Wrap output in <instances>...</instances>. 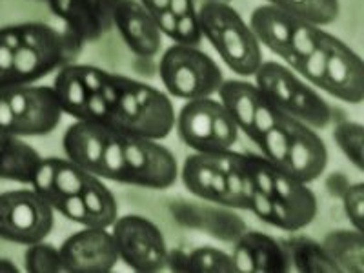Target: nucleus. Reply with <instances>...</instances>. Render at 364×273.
Wrapping results in <instances>:
<instances>
[{
	"mask_svg": "<svg viewBox=\"0 0 364 273\" xmlns=\"http://www.w3.org/2000/svg\"><path fill=\"white\" fill-rule=\"evenodd\" d=\"M51 11L66 24L77 42L97 41L113 28L119 0H48Z\"/></svg>",
	"mask_w": 364,
	"mask_h": 273,
	"instance_id": "dca6fc26",
	"label": "nucleus"
},
{
	"mask_svg": "<svg viewBox=\"0 0 364 273\" xmlns=\"http://www.w3.org/2000/svg\"><path fill=\"white\" fill-rule=\"evenodd\" d=\"M266 4L277 6L282 11L321 28L336 22L341 13L339 0H266Z\"/></svg>",
	"mask_w": 364,
	"mask_h": 273,
	"instance_id": "b1692460",
	"label": "nucleus"
},
{
	"mask_svg": "<svg viewBox=\"0 0 364 273\" xmlns=\"http://www.w3.org/2000/svg\"><path fill=\"white\" fill-rule=\"evenodd\" d=\"M295 73L317 90L348 104L364 99V64L346 42L323 31L310 55L302 58Z\"/></svg>",
	"mask_w": 364,
	"mask_h": 273,
	"instance_id": "0eeeda50",
	"label": "nucleus"
},
{
	"mask_svg": "<svg viewBox=\"0 0 364 273\" xmlns=\"http://www.w3.org/2000/svg\"><path fill=\"white\" fill-rule=\"evenodd\" d=\"M168 266L175 272H193V273H233L232 255L223 250L203 246L193 252H170Z\"/></svg>",
	"mask_w": 364,
	"mask_h": 273,
	"instance_id": "5701e85b",
	"label": "nucleus"
},
{
	"mask_svg": "<svg viewBox=\"0 0 364 273\" xmlns=\"http://www.w3.org/2000/svg\"><path fill=\"white\" fill-rule=\"evenodd\" d=\"M63 115L53 86L26 84L0 91V132L22 139L50 135L58 128Z\"/></svg>",
	"mask_w": 364,
	"mask_h": 273,
	"instance_id": "9d476101",
	"label": "nucleus"
},
{
	"mask_svg": "<svg viewBox=\"0 0 364 273\" xmlns=\"http://www.w3.org/2000/svg\"><path fill=\"white\" fill-rule=\"evenodd\" d=\"M46 2H48V0H46Z\"/></svg>",
	"mask_w": 364,
	"mask_h": 273,
	"instance_id": "c756f323",
	"label": "nucleus"
},
{
	"mask_svg": "<svg viewBox=\"0 0 364 273\" xmlns=\"http://www.w3.org/2000/svg\"><path fill=\"white\" fill-rule=\"evenodd\" d=\"M343 199L344 213H346L348 220L352 223V226L359 232L364 230V184L363 182H355V184H348L346 190L341 195Z\"/></svg>",
	"mask_w": 364,
	"mask_h": 273,
	"instance_id": "bb28decb",
	"label": "nucleus"
},
{
	"mask_svg": "<svg viewBox=\"0 0 364 273\" xmlns=\"http://www.w3.org/2000/svg\"><path fill=\"white\" fill-rule=\"evenodd\" d=\"M17 273L18 268L17 264L11 261V259H4V257H0V273Z\"/></svg>",
	"mask_w": 364,
	"mask_h": 273,
	"instance_id": "c85d7f7f",
	"label": "nucleus"
},
{
	"mask_svg": "<svg viewBox=\"0 0 364 273\" xmlns=\"http://www.w3.org/2000/svg\"><path fill=\"white\" fill-rule=\"evenodd\" d=\"M252 178L248 210L262 223L284 232H301L317 215V197L308 182L288 175L257 154H246Z\"/></svg>",
	"mask_w": 364,
	"mask_h": 273,
	"instance_id": "20e7f679",
	"label": "nucleus"
},
{
	"mask_svg": "<svg viewBox=\"0 0 364 273\" xmlns=\"http://www.w3.org/2000/svg\"><path fill=\"white\" fill-rule=\"evenodd\" d=\"M232 261L239 273H286L291 269L282 240L248 230L235 239Z\"/></svg>",
	"mask_w": 364,
	"mask_h": 273,
	"instance_id": "f3484780",
	"label": "nucleus"
},
{
	"mask_svg": "<svg viewBox=\"0 0 364 273\" xmlns=\"http://www.w3.org/2000/svg\"><path fill=\"white\" fill-rule=\"evenodd\" d=\"M24 269L29 273H60L63 269V257L60 250L55 245L38 240L29 245L24 253Z\"/></svg>",
	"mask_w": 364,
	"mask_h": 273,
	"instance_id": "a878e982",
	"label": "nucleus"
},
{
	"mask_svg": "<svg viewBox=\"0 0 364 273\" xmlns=\"http://www.w3.org/2000/svg\"><path fill=\"white\" fill-rule=\"evenodd\" d=\"M64 154L91 175L148 190H168L178 177L175 155L155 139L75 120L63 136Z\"/></svg>",
	"mask_w": 364,
	"mask_h": 273,
	"instance_id": "f257e3e1",
	"label": "nucleus"
},
{
	"mask_svg": "<svg viewBox=\"0 0 364 273\" xmlns=\"http://www.w3.org/2000/svg\"><path fill=\"white\" fill-rule=\"evenodd\" d=\"M86 73L90 97L80 120L155 141L173 132L177 115L164 91L87 64Z\"/></svg>",
	"mask_w": 364,
	"mask_h": 273,
	"instance_id": "f03ea898",
	"label": "nucleus"
},
{
	"mask_svg": "<svg viewBox=\"0 0 364 273\" xmlns=\"http://www.w3.org/2000/svg\"><path fill=\"white\" fill-rule=\"evenodd\" d=\"M42 157L37 149L11 133L0 132V178L29 184L41 166Z\"/></svg>",
	"mask_w": 364,
	"mask_h": 273,
	"instance_id": "aec40b11",
	"label": "nucleus"
},
{
	"mask_svg": "<svg viewBox=\"0 0 364 273\" xmlns=\"http://www.w3.org/2000/svg\"><path fill=\"white\" fill-rule=\"evenodd\" d=\"M182 182L191 195L230 210H248L252 178L246 154L233 149L193 154L182 164Z\"/></svg>",
	"mask_w": 364,
	"mask_h": 273,
	"instance_id": "39448f33",
	"label": "nucleus"
},
{
	"mask_svg": "<svg viewBox=\"0 0 364 273\" xmlns=\"http://www.w3.org/2000/svg\"><path fill=\"white\" fill-rule=\"evenodd\" d=\"M113 28H117L129 51L139 57L151 58L161 51V29L139 0H119L113 13Z\"/></svg>",
	"mask_w": 364,
	"mask_h": 273,
	"instance_id": "a211bd4d",
	"label": "nucleus"
},
{
	"mask_svg": "<svg viewBox=\"0 0 364 273\" xmlns=\"http://www.w3.org/2000/svg\"><path fill=\"white\" fill-rule=\"evenodd\" d=\"M203 38H206L220 60L239 77H253L264 63L262 46L248 22L228 2H204L197 9Z\"/></svg>",
	"mask_w": 364,
	"mask_h": 273,
	"instance_id": "6e6552de",
	"label": "nucleus"
},
{
	"mask_svg": "<svg viewBox=\"0 0 364 273\" xmlns=\"http://www.w3.org/2000/svg\"><path fill=\"white\" fill-rule=\"evenodd\" d=\"M253 77L257 87L279 109L314 129L326 128L333 119L330 104L321 93L286 64L262 63Z\"/></svg>",
	"mask_w": 364,
	"mask_h": 273,
	"instance_id": "1a4fd4ad",
	"label": "nucleus"
},
{
	"mask_svg": "<svg viewBox=\"0 0 364 273\" xmlns=\"http://www.w3.org/2000/svg\"><path fill=\"white\" fill-rule=\"evenodd\" d=\"M142 6L146 8V11L151 15V17H157V15H161L162 11H166L168 9V6H170V0H139Z\"/></svg>",
	"mask_w": 364,
	"mask_h": 273,
	"instance_id": "cd10ccee",
	"label": "nucleus"
},
{
	"mask_svg": "<svg viewBox=\"0 0 364 273\" xmlns=\"http://www.w3.org/2000/svg\"><path fill=\"white\" fill-rule=\"evenodd\" d=\"M299 21L301 18L282 11L277 6L262 4L252 13L250 28L262 48H268L273 55H277L284 63H288L291 57L294 31Z\"/></svg>",
	"mask_w": 364,
	"mask_h": 273,
	"instance_id": "6ab92c4d",
	"label": "nucleus"
},
{
	"mask_svg": "<svg viewBox=\"0 0 364 273\" xmlns=\"http://www.w3.org/2000/svg\"><path fill=\"white\" fill-rule=\"evenodd\" d=\"M333 141L339 149L350 159L357 170L364 168V128L353 120H339L333 126Z\"/></svg>",
	"mask_w": 364,
	"mask_h": 273,
	"instance_id": "393cba45",
	"label": "nucleus"
},
{
	"mask_svg": "<svg viewBox=\"0 0 364 273\" xmlns=\"http://www.w3.org/2000/svg\"><path fill=\"white\" fill-rule=\"evenodd\" d=\"M70 37L44 22L0 28V91L35 84L66 66L71 55Z\"/></svg>",
	"mask_w": 364,
	"mask_h": 273,
	"instance_id": "7ed1b4c3",
	"label": "nucleus"
},
{
	"mask_svg": "<svg viewBox=\"0 0 364 273\" xmlns=\"http://www.w3.org/2000/svg\"><path fill=\"white\" fill-rule=\"evenodd\" d=\"M159 77L171 97L197 100L219 93L224 82L223 70L197 46L173 44L159 60Z\"/></svg>",
	"mask_w": 364,
	"mask_h": 273,
	"instance_id": "9b49d317",
	"label": "nucleus"
},
{
	"mask_svg": "<svg viewBox=\"0 0 364 273\" xmlns=\"http://www.w3.org/2000/svg\"><path fill=\"white\" fill-rule=\"evenodd\" d=\"M182 142L195 154H217L233 149L239 128L220 100L213 97L188 100L175 119Z\"/></svg>",
	"mask_w": 364,
	"mask_h": 273,
	"instance_id": "f8f14e48",
	"label": "nucleus"
},
{
	"mask_svg": "<svg viewBox=\"0 0 364 273\" xmlns=\"http://www.w3.org/2000/svg\"><path fill=\"white\" fill-rule=\"evenodd\" d=\"M261 155L279 170L308 182L318 178L328 166V148L311 126L281 112L255 141Z\"/></svg>",
	"mask_w": 364,
	"mask_h": 273,
	"instance_id": "423d86ee",
	"label": "nucleus"
},
{
	"mask_svg": "<svg viewBox=\"0 0 364 273\" xmlns=\"http://www.w3.org/2000/svg\"><path fill=\"white\" fill-rule=\"evenodd\" d=\"M120 262L141 273H155L168 268L170 250L161 228L142 215L117 217L112 224Z\"/></svg>",
	"mask_w": 364,
	"mask_h": 273,
	"instance_id": "4468645a",
	"label": "nucleus"
},
{
	"mask_svg": "<svg viewBox=\"0 0 364 273\" xmlns=\"http://www.w3.org/2000/svg\"><path fill=\"white\" fill-rule=\"evenodd\" d=\"M339 273H364V237L359 230H336L321 242Z\"/></svg>",
	"mask_w": 364,
	"mask_h": 273,
	"instance_id": "412c9836",
	"label": "nucleus"
},
{
	"mask_svg": "<svg viewBox=\"0 0 364 273\" xmlns=\"http://www.w3.org/2000/svg\"><path fill=\"white\" fill-rule=\"evenodd\" d=\"M55 211L33 186L0 193V239L29 246L50 235Z\"/></svg>",
	"mask_w": 364,
	"mask_h": 273,
	"instance_id": "ddd939ff",
	"label": "nucleus"
},
{
	"mask_svg": "<svg viewBox=\"0 0 364 273\" xmlns=\"http://www.w3.org/2000/svg\"><path fill=\"white\" fill-rule=\"evenodd\" d=\"M290 268L301 273H339L321 242L304 235H291L282 240Z\"/></svg>",
	"mask_w": 364,
	"mask_h": 273,
	"instance_id": "4be33fe9",
	"label": "nucleus"
},
{
	"mask_svg": "<svg viewBox=\"0 0 364 273\" xmlns=\"http://www.w3.org/2000/svg\"><path fill=\"white\" fill-rule=\"evenodd\" d=\"M66 273H109L120 262L115 239L108 228L84 226L60 245Z\"/></svg>",
	"mask_w": 364,
	"mask_h": 273,
	"instance_id": "2eb2a0df",
	"label": "nucleus"
}]
</instances>
